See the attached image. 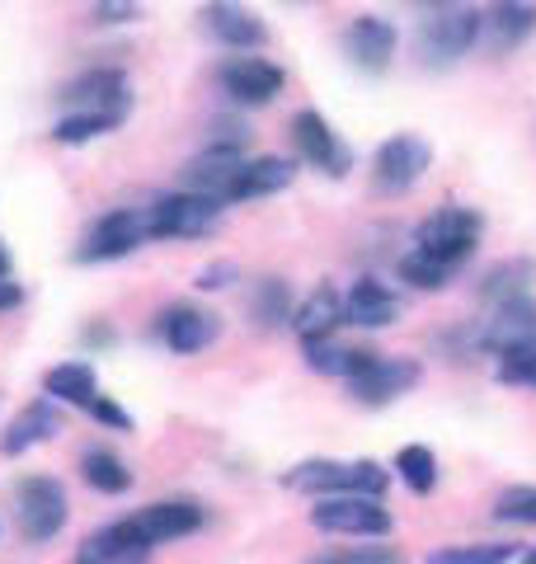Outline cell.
<instances>
[{
	"label": "cell",
	"instance_id": "obj_1",
	"mask_svg": "<svg viewBox=\"0 0 536 564\" xmlns=\"http://www.w3.org/2000/svg\"><path fill=\"white\" fill-rule=\"evenodd\" d=\"M480 43H485V10L442 6V10H433V20H424L415 47H419V62L428 70H447L461 57H471Z\"/></svg>",
	"mask_w": 536,
	"mask_h": 564
},
{
	"label": "cell",
	"instance_id": "obj_2",
	"mask_svg": "<svg viewBox=\"0 0 536 564\" xmlns=\"http://www.w3.org/2000/svg\"><path fill=\"white\" fill-rule=\"evenodd\" d=\"M282 489L307 494V499H330V494H367V499H382L390 489V475L377 462H301L282 475Z\"/></svg>",
	"mask_w": 536,
	"mask_h": 564
},
{
	"label": "cell",
	"instance_id": "obj_3",
	"mask_svg": "<svg viewBox=\"0 0 536 564\" xmlns=\"http://www.w3.org/2000/svg\"><path fill=\"white\" fill-rule=\"evenodd\" d=\"M226 203L217 193H199V188H174L165 198H156L147 207L151 221V240H207L222 226Z\"/></svg>",
	"mask_w": 536,
	"mask_h": 564
},
{
	"label": "cell",
	"instance_id": "obj_4",
	"mask_svg": "<svg viewBox=\"0 0 536 564\" xmlns=\"http://www.w3.org/2000/svg\"><path fill=\"white\" fill-rule=\"evenodd\" d=\"M480 236H485V217H480L475 207H461V203H447L438 212H428V217L415 226V250L433 254L442 263H452V269H461L471 254Z\"/></svg>",
	"mask_w": 536,
	"mask_h": 564
},
{
	"label": "cell",
	"instance_id": "obj_5",
	"mask_svg": "<svg viewBox=\"0 0 536 564\" xmlns=\"http://www.w3.org/2000/svg\"><path fill=\"white\" fill-rule=\"evenodd\" d=\"M66 518H71V503L57 475H24L14 485V522H20V536L29 545H47L52 536H62Z\"/></svg>",
	"mask_w": 536,
	"mask_h": 564
},
{
	"label": "cell",
	"instance_id": "obj_6",
	"mask_svg": "<svg viewBox=\"0 0 536 564\" xmlns=\"http://www.w3.org/2000/svg\"><path fill=\"white\" fill-rule=\"evenodd\" d=\"M311 527H320L325 536L382 541L396 532V518L382 508V499H367V494H330V499H315Z\"/></svg>",
	"mask_w": 536,
	"mask_h": 564
},
{
	"label": "cell",
	"instance_id": "obj_7",
	"mask_svg": "<svg viewBox=\"0 0 536 564\" xmlns=\"http://www.w3.org/2000/svg\"><path fill=\"white\" fill-rule=\"evenodd\" d=\"M151 240V221H147V207H114L89 226L76 263H114V259H128L132 250Z\"/></svg>",
	"mask_w": 536,
	"mask_h": 564
},
{
	"label": "cell",
	"instance_id": "obj_8",
	"mask_svg": "<svg viewBox=\"0 0 536 564\" xmlns=\"http://www.w3.org/2000/svg\"><path fill=\"white\" fill-rule=\"evenodd\" d=\"M217 85L231 104H240V109H264V104H274L282 95L288 70L278 62L259 57V52H236V57H226L217 66Z\"/></svg>",
	"mask_w": 536,
	"mask_h": 564
},
{
	"label": "cell",
	"instance_id": "obj_9",
	"mask_svg": "<svg viewBox=\"0 0 536 564\" xmlns=\"http://www.w3.org/2000/svg\"><path fill=\"white\" fill-rule=\"evenodd\" d=\"M428 165H433V147L415 132H396L372 155V184H377V193H386V198H400V193H409L424 180Z\"/></svg>",
	"mask_w": 536,
	"mask_h": 564
},
{
	"label": "cell",
	"instance_id": "obj_10",
	"mask_svg": "<svg viewBox=\"0 0 536 564\" xmlns=\"http://www.w3.org/2000/svg\"><path fill=\"white\" fill-rule=\"evenodd\" d=\"M536 344V296H513V302L490 306L485 321L471 325V348L475 352H513V348H532Z\"/></svg>",
	"mask_w": 536,
	"mask_h": 564
},
{
	"label": "cell",
	"instance_id": "obj_11",
	"mask_svg": "<svg viewBox=\"0 0 536 564\" xmlns=\"http://www.w3.org/2000/svg\"><path fill=\"white\" fill-rule=\"evenodd\" d=\"M292 141H297L301 161H307L311 170H320V174H330V180H344V174L353 170V151L344 147V137L330 128L325 113L301 109L292 118Z\"/></svg>",
	"mask_w": 536,
	"mask_h": 564
},
{
	"label": "cell",
	"instance_id": "obj_12",
	"mask_svg": "<svg viewBox=\"0 0 536 564\" xmlns=\"http://www.w3.org/2000/svg\"><path fill=\"white\" fill-rule=\"evenodd\" d=\"M203 33L226 52H259L268 43V24L259 20L245 0H207L199 10Z\"/></svg>",
	"mask_w": 536,
	"mask_h": 564
},
{
	"label": "cell",
	"instance_id": "obj_13",
	"mask_svg": "<svg viewBox=\"0 0 536 564\" xmlns=\"http://www.w3.org/2000/svg\"><path fill=\"white\" fill-rule=\"evenodd\" d=\"M339 47H344V57L357 70H367V76H382V70H390V62H396L400 33H396V24H390V20H382V14H357V20L344 29Z\"/></svg>",
	"mask_w": 536,
	"mask_h": 564
},
{
	"label": "cell",
	"instance_id": "obj_14",
	"mask_svg": "<svg viewBox=\"0 0 536 564\" xmlns=\"http://www.w3.org/2000/svg\"><path fill=\"white\" fill-rule=\"evenodd\" d=\"M156 339L165 344L174 358H193L222 339V321L212 311H199V306H165L156 315Z\"/></svg>",
	"mask_w": 536,
	"mask_h": 564
},
{
	"label": "cell",
	"instance_id": "obj_15",
	"mask_svg": "<svg viewBox=\"0 0 536 564\" xmlns=\"http://www.w3.org/2000/svg\"><path fill=\"white\" fill-rule=\"evenodd\" d=\"M57 99L66 109H132V85L118 66H89L62 85Z\"/></svg>",
	"mask_w": 536,
	"mask_h": 564
},
{
	"label": "cell",
	"instance_id": "obj_16",
	"mask_svg": "<svg viewBox=\"0 0 536 564\" xmlns=\"http://www.w3.org/2000/svg\"><path fill=\"white\" fill-rule=\"evenodd\" d=\"M419 381H424V367L415 358H382L377 352V362L349 381V395L357 404H390V400L415 391Z\"/></svg>",
	"mask_w": 536,
	"mask_h": 564
},
{
	"label": "cell",
	"instance_id": "obj_17",
	"mask_svg": "<svg viewBox=\"0 0 536 564\" xmlns=\"http://www.w3.org/2000/svg\"><path fill=\"white\" fill-rule=\"evenodd\" d=\"M156 545L141 536V527L132 518H118L109 527H99V532H89L81 541V555L76 564H147Z\"/></svg>",
	"mask_w": 536,
	"mask_h": 564
},
{
	"label": "cell",
	"instance_id": "obj_18",
	"mask_svg": "<svg viewBox=\"0 0 536 564\" xmlns=\"http://www.w3.org/2000/svg\"><path fill=\"white\" fill-rule=\"evenodd\" d=\"M400 321V296L396 288H386L382 278H357L344 296V325L353 329H386Z\"/></svg>",
	"mask_w": 536,
	"mask_h": 564
},
{
	"label": "cell",
	"instance_id": "obj_19",
	"mask_svg": "<svg viewBox=\"0 0 536 564\" xmlns=\"http://www.w3.org/2000/svg\"><path fill=\"white\" fill-rule=\"evenodd\" d=\"M297 180V165L288 155H245L236 180L226 184V203H249V198H274Z\"/></svg>",
	"mask_w": 536,
	"mask_h": 564
},
{
	"label": "cell",
	"instance_id": "obj_20",
	"mask_svg": "<svg viewBox=\"0 0 536 564\" xmlns=\"http://www.w3.org/2000/svg\"><path fill=\"white\" fill-rule=\"evenodd\" d=\"M203 508L193 499H160V503H147L141 513H132V522L141 527V536L151 545H165V541H184L203 527Z\"/></svg>",
	"mask_w": 536,
	"mask_h": 564
},
{
	"label": "cell",
	"instance_id": "obj_21",
	"mask_svg": "<svg viewBox=\"0 0 536 564\" xmlns=\"http://www.w3.org/2000/svg\"><path fill=\"white\" fill-rule=\"evenodd\" d=\"M245 165V147H231V141H207L203 155H193L184 165V188L199 193H217L226 203V184L236 180V170Z\"/></svg>",
	"mask_w": 536,
	"mask_h": 564
},
{
	"label": "cell",
	"instance_id": "obj_22",
	"mask_svg": "<svg viewBox=\"0 0 536 564\" xmlns=\"http://www.w3.org/2000/svg\"><path fill=\"white\" fill-rule=\"evenodd\" d=\"M62 433V410H57V400H33L29 410L20 414L6 429V437H0V452L6 456H24V452H33V447H43V443H52V437Z\"/></svg>",
	"mask_w": 536,
	"mask_h": 564
},
{
	"label": "cell",
	"instance_id": "obj_23",
	"mask_svg": "<svg viewBox=\"0 0 536 564\" xmlns=\"http://www.w3.org/2000/svg\"><path fill=\"white\" fill-rule=\"evenodd\" d=\"M536 33V0H494L485 10V39L494 52L523 47Z\"/></svg>",
	"mask_w": 536,
	"mask_h": 564
},
{
	"label": "cell",
	"instance_id": "obj_24",
	"mask_svg": "<svg viewBox=\"0 0 536 564\" xmlns=\"http://www.w3.org/2000/svg\"><path fill=\"white\" fill-rule=\"evenodd\" d=\"M339 325H344V296H339L330 282H320V288L292 311V329L301 344L311 339H330V334H339Z\"/></svg>",
	"mask_w": 536,
	"mask_h": 564
},
{
	"label": "cell",
	"instance_id": "obj_25",
	"mask_svg": "<svg viewBox=\"0 0 536 564\" xmlns=\"http://www.w3.org/2000/svg\"><path fill=\"white\" fill-rule=\"evenodd\" d=\"M301 352H307L311 372H320V377H344V381H353L357 372H367V367L377 362V352H372V348H349V344H339L334 334H330V339L301 344Z\"/></svg>",
	"mask_w": 536,
	"mask_h": 564
},
{
	"label": "cell",
	"instance_id": "obj_26",
	"mask_svg": "<svg viewBox=\"0 0 536 564\" xmlns=\"http://www.w3.org/2000/svg\"><path fill=\"white\" fill-rule=\"evenodd\" d=\"M122 122H128V109H71L52 122V141H62V147H85V141H95V137L118 132Z\"/></svg>",
	"mask_w": 536,
	"mask_h": 564
},
{
	"label": "cell",
	"instance_id": "obj_27",
	"mask_svg": "<svg viewBox=\"0 0 536 564\" xmlns=\"http://www.w3.org/2000/svg\"><path fill=\"white\" fill-rule=\"evenodd\" d=\"M43 395H52L57 404H76V410H85V404L99 395V377H95L89 362H57L52 372H43Z\"/></svg>",
	"mask_w": 536,
	"mask_h": 564
},
{
	"label": "cell",
	"instance_id": "obj_28",
	"mask_svg": "<svg viewBox=\"0 0 536 564\" xmlns=\"http://www.w3.org/2000/svg\"><path fill=\"white\" fill-rule=\"evenodd\" d=\"M536 282V259H504L480 278V302L485 306H499V302H513V296H527Z\"/></svg>",
	"mask_w": 536,
	"mask_h": 564
},
{
	"label": "cell",
	"instance_id": "obj_29",
	"mask_svg": "<svg viewBox=\"0 0 536 564\" xmlns=\"http://www.w3.org/2000/svg\"><path fill=\"white\" fill-rule=\"evenodd\" d=\"M81 480L89 489H99V494H128L137 475L128 470V462H122L118 452H109V447H85L81 452Z\"/></svg>",
	"mask_w": 536,
	"mask_h": 564
},
{
	"label": "cell",
	"instance_id": "obj_30",
	"mask_svg": "<svg viewBox=\"0 0 536 564\" xmlns=\"http://www.w3.org/2000/svg\"><path fill=\"white\" fill-rule=\"evenodd\" d=\"M292 288L282 278H259L255 288H249V315H255L259 329H282L292 325Z\"/></svg>",
	"mask_w": 536,
	"mask_h": 564
},
{
	"label": "cell",
	"instance_id": "obj_31",
	"mask_svg": "<svg viewBox=\"0 0 536 564\" xmlns=\"http://www.w3.org/2000/svg\"><path fill=\"white\" fill-rule=\"evenodd\" d=\"M513 560H517V541H461L428 551V564H513Z\"/></svg>",
	"mask_w": 536,
	"mask_h": 564
},
{
	"label": "cell",
	"instance_id": "obj_32",
	"mask_svg": "<svg viewBox=\"0 0 536 564\" xmlns=\"http://www.w3.org/2000/svg\"><path fill=\"white\" fill-rule=\"evenodd\" d=\"M400 282H409V288H419V292H442L447 282H452L461 269H452V263H442V259H433V254H424V250H409L400 254Z\"/></svg>",
	"mask_w": 536,
	"mask_h": 564
},
{
	"label": "cell",
	"instance_id": "obj_33",
	"mask_svg": "<svg viewBox=\"0 0 536 564\" xmlns=\"http://www.w3.org/2000/svg\"><path fill=\"white\" fill-rule=\"evenodd\" d=\"M396 475H400V480L424 499V494H433V489H438V456L428 452L424 443H409V447L396 452Z\"/></svg>",
	"mask_w": 536,
	"mask_h": 564
},
{
	"label": "cell",
	"instance_id": "obj_34",
	"mask_svg": "<svg viewBox=\"0 0 536 564\" xmlns=\"http://www.w3.org/2000/svg\"><path fill=\"white\" fill-rule=\"evenodd\" d=\"M494 522H508V527H536V489H532V485L504 489V494L494 499Z\"/></svg>",
	"mask_w": 536,
	"mask_h": 564
},
{
	"label": "cell",
	"instance_id": "obj_35",
	"mask_svg": "<svg viewBox=\"0 0 536 564\" xmlns=\"http://www.w3.org/2000/svg\"><path fill=\"white\" fill-rule=\"evenodd\" d=\"M494 377L504 386H532L536 391V344L532 348H513V352H499V367Z\"/></svg>",
	"mask_w": 536,
	"mask_h": 564
},
{
	"label": "cell",
	"instance_id": "obj_36",
	"mask_svg": "<svg viewBox=\"0 0 536 564\" xmlns=\"http://www.w3.org/2000/svg\"><path fill=\"white\" fill-rule=\"evenodd\" d=\"M307 564H405L396 545H353V551H330Z\"/></svg>",
	"mask_w": 536,
	"mask_h": 564
},
{
	"label": "cell",
	"instance_id": "obj_37",
	"mask_svg": "<svg viewBox=\"0 0 536 564\" xmlns=\"http://www.w3.org/2000/svg\"><path fill=\"white\" fill-rule=\"evenodd\" d=\"M85 414L99 423V429H109V433H132V414L122 410V404H114L109 395H95L85 404Z\"/></svg>",
	"mask_w": 536,
	"mask_h": 564
},
{
	"label": "cell",
	"instance_id": "obj_38",
	"mask_svg": "<svg viewBox=\"0 0 536 564\" xmlns=\"http://www.w3.org/2000/svg\"><path fill=\"white\" fill-rule=\"evenodd\" d=\"M89 20L104 24V29H118V24H137L141 20V6L137 0H95Z\"/></svg>",
	"mask_w": 536,
	"mask_h": 564
},
{
	"label": "cell",
	"instance_id": "obj_39",
	"mask_svg": "<svg viewBox=\"0 0 536 564\" xmlns=\"http://www.w3.org/2000/svg\"><path fill=\"white\" fill-rule=\"evenodd\" d=\"M231 282H240V269H236V263H207V269L199 273V292H226L231 288Z\"/></svg>",
	"mask_w": 536,
	"mask_h": 564
},
{
	"label": "cell",
	"instance_id": "obj_40",
	"mask_svg": "<svg viewBox=\"0 0 536 564\" xmlns=\"http://www.w3.org/2000/svg\"><path fill=\"white\" fill-rule=\"evenodd\" d=\"M24 302V288L20 282H10V278H0V311H14Z\"/></svg>",
	"mask_w": 536,
	"mask_h": 564
},
{
	"label": "cell",
	"instance_id": "obj_41",
	"mask_svg": "<svg viewBox=\"0 0 536 564\" xmlns=\"http://www.w3.org/2000/svg\"><path fill=\"white\" fill-rule=\"evenodd\" d=\"M85 344L109 348V344H114V329H109V325H89V329H85Z\"/></svg>",
	"mask_w": 536,
	"mask_h": 564
},
{
	"label": "cell",
	"instance_id": "obj_42",
	"mask_svg": "<svg viewBox=\"0 0 536 564\" xmlns=\"http://www.w3.org/2000/svg\"><path fill=\"white\" fill-rule=\"evenodd\" d=\"M10 269H14V263H10V250H6V240H0V278H10Z\"/></svg>",
	"mask_w": 536,
	"mask_h": 564
},
{
	"label": "cell",
	"instance_id": "obj_43",
	"mask_svg": "<svg viewBox=\"0 0 536 564\" xmlns=\"http://www.w3.org/2000/svg\"><path fill=\"white\" fill-rule=\"evenodd\" d=\"M409 6H424V10H442V6H452V0H409Z\"/></svg>",
	"mask_w": 536,
	"mask_h": 564
},
{
	"label": "cell",
	"instance_id": "obj_44",
	"mask_svg": "<svg viewBox=\"0 0 536 564\" xmlns=\"http://www.w3.org/2000/svg\"><path fill=\"white\" fill-rule=\"evenodd\" d=\"M513 564H536V551H527V555H517Z\"/></svg>",
	"mask_w": 536,
	"mask_h": 564
}]
</instances>
